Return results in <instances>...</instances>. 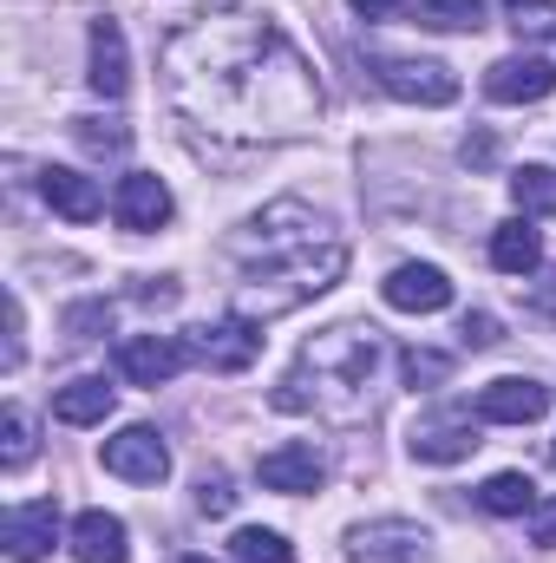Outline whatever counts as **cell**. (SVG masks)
Listing matches in <instances>:
<instances>
[{
	"label": "cell",
	"mask_w": 556,
	"mask_h": 563,
	"mask_svg": "<svg viewBox=\"0 0 556 563\" xmlns=\"http://www.w3.org/2000/svg\"><path fill=\"white\" fill-rule=\"evenodd\" d=\"M347 563H432V531L413 518H374L347 531Z\"/></svg>",
	"instance_id": "cell-4"
},
{
	"label": "cell",
	"mask_w": 556,
	"mask_h": 563,
	"mask_svg": "<svg viewBox=\"0 0 556 563\" xmlns=\"http://www.w3.org/2000/svg\"><path fill=\"white\" fill-rule=\"evenodd\" d=\"M230 505H236L230 478H223V472H203V478H197V511H203V518H223Z\"/></svg>",
	"instance_id": "cell-29"
},
{
	"label": "cell",
	"mask_w": 556,
	"mask_h": 563,
	"mask_svg": "<svg viewBox=\"0 0 556 563\" xmlns=\"http://www.w3.org/2000/svg\"><path fill=\"white\" fill-rule=\"evenodd\" d=\"M491 263L504 276H537L544 269V236L531 230V217H511V223L491 230Z\"/></svg>",
	"instance_id": "cell-20"
},
{
	"label": "cell",
	"mask_w": 556,
	"mask_h": 563,
	"mask_svg": "<svg viewBox=\"0 0 556 563\" xmlns=\"http://www.w3.org/2000/svg\"><path fill=\"white\" fill-rule=\"evenodd\" d=\"M478 505H485L491 518H531V511H537V485H531L524 472H491V478L478 485Z\"/></svg>",
	"instance_id": "cell-21"
},
{
	"label": "cell",
	"mask_w": 556,
	"mask_h": 563,
	"mask_svg": "<svg viewBox=\"0 0 556 563\" xmlns=\"http://www.w3.org/2000/svg\"><path fill=\"white\" fill-rule=\"evenodd\" d=\"M504 20L518 26V40H544L556 33V0H504Z\"/></svg>",
	"instance_id": "cell-27"
},
{
	"label": "cell",
	"mask_w": 556,
	"mask_h": 563,
	"mask_svg": "<svg viewBox=\"0 0 556 563\" xmlns=\"http://www.w3.org/2000/svg\"><path fill=\"white\" fill-rule=\"evenodd\" d=\"M53 538H59V505L53 498H26L0 518V544H7L13 563H40L53 551Z\"/></svg>",
	"instance_id": "cell-12"
},
{
	"label": "cell",
	"mask_w": 556,
	"mask_h": 563,
	"mask_svg": "<svg viewBox=\"0 0 556 563\" xmlns=\"http://www.w3.org/2000/svg\"><path fill=\"white\" fill-rule=\"evenodd\" d=\"M551 92H556V66L537 59V53H511L485 73V99H498V106H537Z\"/></svg>",
	"instance_id": "cell-13"
},
{
	"label": "cell",
	"mask_w": 556,
	"mask_h": 563,
	"mask_svg": "<svg viewBox=\"0 0 556 563\" xmlns=\"http://www.w3.org/2000/svg\"><path fill=\"white\" fill-rule=\"evenodd\" d=\"M374 374H380V334L360 321H341L327 334H314L294 361V374L281 380L276 400L281 413H327V420H360L374 400Z\"/></svg>",
	"instance_id": "cell-3"
},
{
	"label": "cell",
	"mask_w": 556,
	"mask_h": 563,
	"mask_svg": "<svg viewBox=\"0 0 556 563\" xmlns=\"http://www.w3.org/2000/svg\"><path fill=\"white\" fill-rule=\"evenodd\" d=\"M380 295L400 314H438V308H452V282H445L438 263H400L393 276L380 282Z\"/></svg>",
	"instance_id": "cell-15"
},
{
	"label": "cell",
	"mask_w": 556,
	"mask_h": 563,
	"mask_svg": "<svg viewBox=\"0 0 556 563\" xmlns=\"http://www.w3.org/2000/svg\"><path fill=\"white\" fill-rule=\"evenodd\" d=\"M99 459H105L112 478H132V485H164V478H170V445H164L157 426H125V432H112V439L99 445Z\"/></svg>",
	"instance_id": "cell-6"
},
{
	"label": "cell",
	"mask_w": 556,
	"mask_h": 563,
	"mask_svg": "<svg viewBox=\"0 0 556 563\" xmlns=\"http://www.w3.org/2000/svg\"><path fill=\"white\" fill-rule=\"evenodd\" d=\"M531 544L556 551V498H537V511H531Z\"/></svg>",
	"instance_id": "cell-32"
},
{
	"label": "cell",
	"mask_w": 556,
	"mask_h": 563,
	"mask_svg": "<svg viewBox=\"0 0 556 563\" xmlns=\"http://www.w3.org/2000/svg\"><path fill=\"white\" fill-rule=\"evenodd\" d=\"M458 341H465V347H498L504 328H498V314H465V321H458Z\"/></svg>",
	"instance_id": "cell-31"
},
{
	"label": "cell",
	"mask_w": 556,
	"mask_h": 563,
	"mask_svg": "<svg viewBox=\"0 0 556 563\" xmlns=\"http://www.w3.org/2000/svg\"><path fill=\"white\" fill-rule=\"evenodd\" d=\"M551 413V387L531 380V374H504L491 387H478V420L491 426H531Z\"/></svg>",
	"instance_id": "cell-11"
},
{
	"label": "cell",
	"mask_w": 556,
	"mask_h": 563,
	"mask_svg": "<svg viewBox=\"0 0 556 563\" xmlns=\"http://www.w3.org/2000/svg\"><path fill=\"white\" fill-rule=\"evenodd\" d=\"M73 139L86 144V151H125L132 132H125L119 119H73Z\"/></svg>",
	"instance_id": "cell-28"
},
{
	"label": "cell",
	"mask_w": 556,
	"mask_h": 563,
	"mask_svg": "<svg viewBox=\"0 0 556 563\" xmlns=\"http://www.w3.org/2000/svg\"><path fill=\"white\" fill-rule=\"evenodd\" d=\"M347 7H354L360 20H393V13H400L407 0H347Z\"/></svg>",
	"instance_id": "cell-33"
},
{
	"label": "cell",
	"mask_w": 556,
	"mask_h": 563,
	"mask_svg": "<svg viewBox=\"0 0 556 563\" xmlns=\"http://www.w3.org/2000/svg\"><path fill=\"white\" fill-rule=\"evenodd\" d=\"M288 223V203H269L249 236L236 243L243 256V282H236V314L249 321H276V314H294L301 301L327 295L341 269H347V250L327 236L321 217H308L301 230H281Z\"/></svg>",
	"instance_id": "cell-2"
},
{
	"label": "cell",
	"mask_w": 556,
	"mask_h": 563,
	"mask_svg": "<svg viewBox=\"0 0 556 563\" xmlns=\"http://www.w3.org/2000/svg\"><path fill=\"white\" fill-rule=\"evenodd\" d=\"M112 361H119V374H125L132 387H164V380H177V374H184L190 347H184L177 334H125Z\"/></svg>",
	"instance_id": "cell-7"
},
{
	"label": "cell",
	"mask_w": 556,
	"mask_h": 563,
	"mask_svg": "<svg viewBox=\"0 0 556 563\" xmlns=\"http://www.w3.org/2000/svg\"><path fill=\"white\" fill-rule=\"evenodd\" d=\"M177 563H210V558H177Z\"/></svg>",
	"instance_id": "cell-36"
},
{
	"label": "cell",
	"mask_w": 556,
	"mask_h": 563,
	"mask_svg": "<svg viewBox=\"0 0 556 563\" xmlns=\"http://www.w3.org/2000/svg\"><path fill=\"white\" fill-rule=\"evenodd\" d=\"M551 459H556V445H551Z\"/></svg>",
	"instance_id": "cell-37"
},
{
	"label": "cell",
	"mask_w": 556,
	"mask_h": 563,
	"mask_svg": "<svg viewBox=\"0 0 556 563\" xmlns=\"http://www.w3.org/2000/svg\"><path fill=\"white\" fill-rule=\"evenodd\" d=\"M26 459H33V420H26L20 407H7V413H0V465L20 472Z\"/></svg>",
	"instance_id": "cell-26"
},
{
	"label": "cell",
	"mask_w": 556,
	"mask_h": 563,
	"mask_svg": "<svg viewBox=\"0 0 556 563\" xmlns=\"http://www.w3.org/2000/svg\"><path fill=\"white\" fill-rule=\"evenodd\" d=\"M407 445H413L419 465H458V459H471L485 439H478V420H471V413H425V420H413Z\"/></svg>",
	"instance_id": "cell-8"
},
{
	"label": "cell",
	"mask_w": 556,
	"mask_h": 563,
	"mask_svg": "<svg viewBox=\"0 0 556 563\" xmlns=\"http://www.w3.org/2000/svg\"><path fill=\"white\" fill-rule=\"evenodd\" d=\"M92 92L99 99H125L132 86V53H125V26L119 20H92Z\"/></svg>",
	"instance_id": "cell-18"
},
{
	"label": "cell",
	"mask_w": 556,
	"mask_h": 563,
	"mask_svg": "<svg viewBox=\"0 0 556 563\" xmlns=\"http://www.w3.org/2000/svg\"><path fill=\"white\" fill-rule=\"evenodd\" d=\"M537 308H544V314H556V269L544 276V288H537Z\"/></svg>",
	"instance_id": "cell-35"
},
{
	"label": "cell",
	"mask_w": 556,
	"mask_h": 563,
	"mask_svg": "<svg viewBox=\"0 0 556 563\" xmlns=\"http://www.w3.org/2000/svg\"><path fill=\"white\" fill-rule=\"evenodd\" d=\"M256 354H263V321H249V314H230V321L197 328V361L216 367V374H243Z\"/></svg>",
	"instance_id": "cell-10"
},
{
	"label": "cell",
	"mask_w": 556,
	"mask_h": 563,
	"mask_svg": "<svg viewBox=\"0 0 556 563\" xmlns=\"http://www.w3.org/2000/svg\"><path fill=\"white\" fill-rule=\"evenodd\" d=\"M256 478H263L269 492H288V498L321 492V485H327V452H321L314 439H288V445H276V452H263Z\"/></svg>",
	"instance_id": "cell-9"
},
{
	"label": "cell",
	"mask_w": 556,
	"mask_h": 563,
	"mask_svg": "<svg viewBox=\"0 0 556 563\" xmlns=\"http://www.w3.org/2000/svg\"><path fill=\"white\" fill-rule=\"evenodd\" d=\"M112 407H119V387H105L99 374H79V380H66L53 394V420L59 426H105Z\"/></svg>",
	"instance_id": "cell-19"
},
{
	"label": "cell",
	"mask_w": 556,
	"mask_h": 563,
	"mask_svg": "<svg viewBox=\"0 0 556 563\" xmlns=\"http://www.w3.org/2000/svg\"><path fill=\"white\" fill-rule=\"evenodd\" d=\"M230 558H236V563H294V551H288V538H281V531L249 525V531H236V538H230Z\"/></svg>",
	"instance_id": "cell-25"
},
{
	"label": "cell",
	"mask_w": 556,
	"mask_h": 563,
	"mask_svg": "<svg viewBox=\"0 0 556 563\" xmlns=\"http://www.w3.org/2000/svg\"><path fill=\"white\" fill-rule=\"evenodd\" d=\"M73 558L79 563H125L132 558V531H125V518L119 511H79L73 518Z\"/></svg>",
	"instance_id": "cell-17"
},
{
	"label": "cell",
	"mask_w": 556,
	"mask_h": 563,
	"mask_svg": "<svg viewBox=\"0 0 556 563\" xmlns=\"http://www.w3.org/2000/svg\"><path fill=\"white\" fill-rule=\"evenodd\" d=\"M164 99L216 151L288 144L321 119V79L269 13L210 7L164 40Z\"/></svg>",
	"instance_id": "cell-1"
},
{
	"label": "cell",
	"mask_w": 556,
	"mask_h": 563,
	"mask_svg": "<svg viewBox=\"0 0 556 563\" xmlns=\"http://www.w3.org/2000/svg\"><path fill=\"white\" fill-rule=\"evenodd\" d=\"M26 361V308H20V295H7V374Z\"/></svg>",
	"instance_id": "cell-30"
},
{
	"label": "cell",
	"mask_w": 556,
	"mask_h": 563,
	"mask_svg": "<svg viewBox=\"0 0 556 563\" xmlns=\"http://www.w3.org/2000/svg\"><path fill=\"white\" fill-rule=\"evenodd\" d=\"M465 164H491V139H465Z\"/></svg>",
	"instance_id": "cell-34"
},
{
	"label": "cell",
	"mask_w": 556,
	"mask_h": 563,
	"mask_svg": "<svg viewBox=\"0 0 556 563\" xmlns=\"http://www.w3.org/2000/svg\"><path fill=\"white\" fill-rule=\"evenodd\" d=\"M374 79L400 106H452L458 99V73L445 59H374Z\"/></svg>",
	"instance_id": "cell-5"
},
{
	"label": "cell",
	"mask_w": 556,
	"mask_h": 563,
	"mask_svg": "<svg viewBox=\"0 0 556 563\" xmlns=\"http://www.w3.org/2000/svg\"><path fill=\"white\" fill-rule=\"evenodd\" d=\"M419 26H432V33H478L485 26V0H419Z\"/></svg>",
	"instance_id": "cell-23"
},
{
	"label": "cell",
	"mask_w": 556,
	"mask_h": 563,
	"mask_svg": "<svg viewBox=\"0 0 556 563\" xmlns=\"http://www.w3.org/2000/svg\"><path fill=\"white\" fill-rule=\"evenodd\" d=\"M511 203H518V217H556V170L551 164L511 170Z\"/></svg>",
	"instance_id": "cell-22"
},
{
	"label": "cell",
	"mask_w": 556,
	"mask_h": 563,
	"mask_svg": "<svg viewBox=\"0 0 556 563\" xmlns=\"http://www.w3.org/2000/svg\"><path fill=\"white\" fill-rule=\"evenodd\" d=\"M40 197H46L66 223H99V210H105V190H99L86 170H66V164H46V170H40Z\"/></svg>",
	"instance_id": "cell-16"
},
{
	"label": "cell",
	"mask_w": 556,
	"mask_h": 563,
	"mask_svg": "<svg viewBox=\"0 0 556 563\" xmlns=\"http://www.w3.org/2000/svg\"><path fill=\"white\" fill-rule=\"evenodd\" d=\"M400 374H407L413 394H432V387L452 380V354H438V347H407V354H400Z\"/></svg>",
	"instance_id": "cell-24"
},
{
	"label": "cell",
	"mask_w": 556,
	"mask_h": 563,
	"mask_svg": "<svg viewBox=\"0 0 556 563\" xmlns=\"http://www.w3.org/2000/svg\"><path fill=\"white\" fill-rule=\"evenodd\" d=\"M170 184L164 177H151V170H125L119 177V190H112V217L132 230V236H144V230H164L170 223Z\"/></svg>",
	"instance_id": "cell-14"
}]
</instances>
